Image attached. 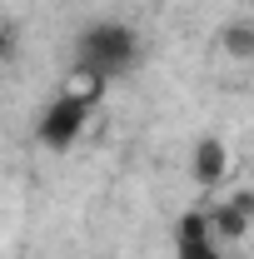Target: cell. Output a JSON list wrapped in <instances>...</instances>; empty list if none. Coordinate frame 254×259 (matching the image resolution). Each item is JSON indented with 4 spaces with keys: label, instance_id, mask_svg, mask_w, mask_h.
<instances>
[{
    "label": "cell",
    "instance_id": "obj_2",
    "mask_svg": "<svg viewBox=\"0 0 254 259\" xmlns=\"http://www.w3.org/2000/svg\"><path fill=\"white\" fill-rule=\"evenodd\" d=\"M90 115H95V105L90 100H75V95H55L50 100V110L40 115V145L45 150H70L75 140H80V130L90 125Z\"/></svg>",
    "mask_w": 254,
    "mask_h": 259
},
{
    "label": "cell",
    "instance_id": "obj_1",
    "mask_svg": "<svg viewBox=\"0 0 254 259\" xmlns=\"http://www.w3.org/2000/svg\"><path fill=\"white\" fill-rule=\"evenodd\" d=\"M135 60H140V40L120 20H100V25H90L75 40V65L95 70L100 80H115V75L135 70Z\"/></svg>",
    "mask_w": 254,
    "mask_h": 259
},
{
    "label": "cell",
    "instance_id": "obj_7",
    "mask_svg": "<svg viewBox=\"0 0 254 259\" xmlns=\"http://www.w3.org/2000/svg\"><path fill=\"white\" fill-rule=\"evenodd\" d=\"M204 239H215V229H209V214H199V209H185V214H180V225H175V244H204Z\"/></svg>",
    "mask_w": 254,
    "mask_h": 259
},
{
    "label": "cell",
    "instance_id": "obj_6",
    "mask_svg": "<svg viewBox=\"0 0 254 259\" xmlns=\"http://www.w3.org/2000/svg\"><path fill=\"white\" fill-rule=\"evenodd\" d=\"M209 229H215V239L234 244V239H244V229H249V214H244V209H234V204H220V209L209 214Z\"/></svg>",
    "mask_w": 254,
    "mask_h": 259
},
{
    "label": "cell",
    "instance_id": "obj_8",
    "mask_svg": "<svg viewBox=\"0 0 254 259\" xmlns=\"http://www.w3.org/2000/svg\"><path fill=\"white\" fill-rule=\"evenodd\" d=\"M175 259H224L215 249V239H204V244H175Z\"/></svg>",
    "mask_w": 254,
    "mask_h": 259
},
{
    "label": "cell",
    "instance_id": "obj_10",
    "mask_svg": "<svg viewBox=\"0 0 254 259\" xmlns=\"http://www.w3.org/2000/svg\"><path fill=\"white\" fill-rule=\"evenodd\" d=\"M10 50H15V30H0V60H10Z\"/></svg>",
    "mask_w": 254,
    "mask_h": 259
},
{
    "label": "cell",
    "instance_id": "obj_5",
    "mask_svg": "<svg viewBox=\"0 0 254 259\" xmlns=\"http://www.w3.org/2000/svg\"><path fill=\"white\" fill-rule=\"evenodd\" d=\"M105 85H110V80H100L95 70L75 65V70L65 75V90H60V95H75V100H90V105H100V95H105Z\"/></svg>",
    "mask_w": 254,
    "mask_h": 259
},
{
    "label": "cell",
    "instance_id": "obj_4",
    "mask_svg": "<svg viewBox=\"0 0 254 259\" xmlns=\"http://www.w3.org/2000/svg\"><path fill=\"white\" fill-rule=\"evenodd\" d=\"M220 50L229 60H254V20H229L220 30Z\"/></svg>",
    "mask_w": 254,
    "mask_h": 259
},
{
    "label": "cell",
    "instance_id": "obj_3",
    "mask_svg": "<svg viewBox=\"0 0 254 259\" xmlns=\"http://www.w3.org/2000/svg\"><path fill=\"white\" fill-rule=\"evenodd\" d=\"M194 185H204V190H215L224 180V169H229V150H224L220 135H204L199 145H194Z\"/></svg>",
    "mask_w": 254,
    "mask_h": 259
},
{
    "label": "cell",
    "instance_id": "obj_9",
    "mask_svg": "<svg viewBox=\"0 0 254 259\" xmlns=\"http://www.w3.org/2000/svg\"><path fill=\"white\" fill-rule=\"evenodd\" d=\"M229 204H234V209H244V214H254V190H239Z\"/></svg>",
    "mask_w": 254,
    "mask_h": 259
}]
</instances>
